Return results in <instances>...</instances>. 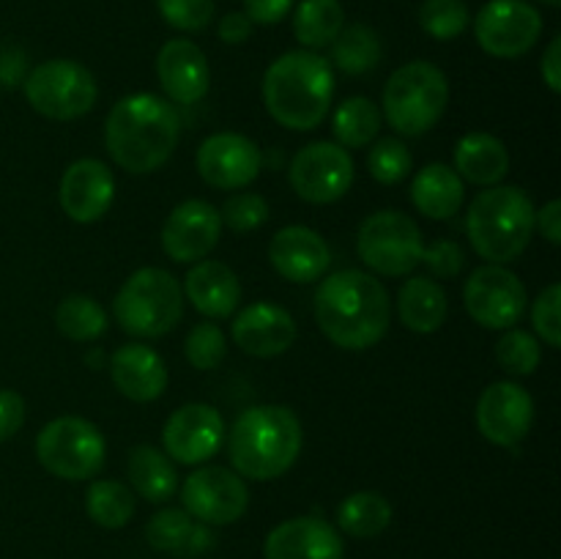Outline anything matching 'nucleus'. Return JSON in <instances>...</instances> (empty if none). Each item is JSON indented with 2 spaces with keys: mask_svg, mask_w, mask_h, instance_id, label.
Listing matches in <instances>:
<instances>
[{
  "mask_svg": "<svg viewBox=\"0 0 561 559\" xmlns=\"http://www.w3.org/2000/svg\"><path fill=\"white\" fill-rule=\"evenodd\" d=\"M387 285L359 269L329 274L316 290V321L345 351L373 349L389 329Z\"/></svg>",
  "mask_w": 561,
  "mask_h": 559,
  "instance_id": "1",
  "label": "nucleus"
},
{
  "mask_svg": "<svg viewBox=\"0 0 561 559\" xmlns=\"http://www.w3.org/2000/svg\"><path fill=\"white\" fill-rule=\"evenodd\" d=\"M181 137V121L168 99L153 93H131L115 102L104 124V142L126 173H153L173 157Z\"/></svg>",
  "mask_w": 561,
  "mask_h": 559,
  "instance_id": "2",
  "label": "nucleus"
},
{
  "mask_svg": "<svg viewBox=\"0 0 561 559\" xmlns=\"http://www.w3.org/2000/svg\"><path fill=\"white\" fill-rule=\"evenodd\" d=\"M332 96V64L310 49L279 55L263 75V104L285 129H316L327 118Z\"/></svg>",
  "mask_w": 561,
  "mask_h": 559,
  "instance_id": "3",
  "label": "nucleus"
},
{
  "mask_svg": "<svg viewBox=\"0 0 561 559\" xmlns=\"http://www.w3.org/2000/svg\"><path fill=\"white\" fill-rule=\"evenodd\" d=\"M233 471L255 482L283 477L301 453V422L288 406H252L241 411L228 438Z\"/></svg>",
  "mask_w": 561,
  "mask_h": 559,
  "instance_id": "4",
  "label": "nucleus"
},
{
  "mask_svg": "<svg viewBox=\"0 0 561 559\" xmlns=\"http://www.w3.org/2000/svg\"><path fill=\"white\" fill-rule=\"evenodd\" d=\"M535 203L518 186H488L471 201L466 233L488 263H513L524 255L535 236Z\"/></svg>",
  "mask_w": 561,
  "mask_h": 559,
  "instance_id": "5",
  "label": "nucleus"
},
{
  "mask_svg": "<svg viewBox=\"0 0 561 559\" xmlns=\"http://www.w3.org/2000/svg\"><path fill=\"white\" fill-rule=\"evenodd\" d=\"M449 102L447 75L436 64L411 60L392 71L383 88V110L398 135L420 137L438 124Z\"/></svg>",
  "mask_w": 561,
  "mask_h": 559,
  "instance_id": "6",
  "label": "nucleus"
},
{
  "mask_svg": "<svg viewBox=\"0 0 561 559\" xmlns=\"http://www.w3.org/2000/svg\"><path fill=\"white\" fill-rule=\"evenodd\" d=\"M115 321L135 338H162L184 316V290L179 280L157 266L137 269L113 301Z\"/></svg>",
  "mask_w": 561,
  "mask_h": 559,
  "instance_id": "7",
  "label": "nucleus"
},
{
  "mask_svg": "<svg viewBox=\"0 0 561 559\" xmlns=\"http://www.w3.org/2000/svg\"><path fill=\"white\" fill-rule=\"evenodd\" d=\"M36 458L49 475L60 480H91L102 471L107 444L102 431L82 417H58L36 436Z\"/></svg>",
  "mask_w": 561,
  "mask_h": 559,
  "instance_id": "8",
  "label": "nucleus"
},
{
  "mask_svg": "<svg viewBox=\"0 0 561 559\" xmlns=\"http://www.w3.org/2000/svg\"><path fill=\"white\" fill-rule=\"evenodd\" d=\"M96 77L82 64L53 58L38 64L25 77V99L38 115L53 121H75L96 104Z\"/></svg>",
  "mask_w": 561,
  "mask_h": 559,
  "instance_id": "9",
  "label": "nucleus"
},
{
  "mask_svg": "<svg viewBox=\"0 0 561 559\" xmlns=\"http://www.w3.org/2000/svg\"><path fill=\"white\" fill-rule=\"evenodd\" d=\"M356 252L373 272L383 277H405L422 263L425 241L409 214L376 212L362 223Z\"/></svg>",
  "mask_w": 561,
  "mask_h": 559,
  "instance_id": "10",
  "label": "nucleus"
},
{
  "mask_svg": "<svg viewBox=\"0 0 561 559\" xmlns=\"http://www.w3.org/2000/svg\"><path fill=\"white\" fill-rule=\"evenodd\" d=\"M477 44L493 58H520L542 36V16L526 0H491L474 20Z\"/></svg>",
  "mask_w": 561,
  "mask_h": 559,
  "instance_id": "11",
  "label": "nucleus"
},
{
  "mask_svg": "<svg viewBox=\"0 0 561 559\" xmlns=\"http://www.w3.org/2000/svg\"><path fill=\"white\" fill-rule=\"evenodd\" d=\"M288 179L301 201L327 206L340 201L354 184V159L337 142H310L294 157Z\"/></svg>",
  "mask_w": 561,
  "mask_h": 559,
  "instance_id": "12",
  "label": "nucleus"
},
{
  "mask_svg": "<svg viewBox=\"0 0 561 559\" xmlns=\"http://www.w3.org/2000/svg\"><path fill=\"white\" fill-rule=\"evenodd\" d=\"M463 305L480 327L513 329L526 310V288L515 272L485 263L466 280Z\"/></svg>",
  "mask_w": 561,
  "mask_h": 559,
  "instance_id": "13",
  "label": "nucleus"
},
{
  "mask_svg": "<svg viewBox=\"0 0 561 559\" xmlns=\"http://www.w3.org/2000/svg\"><path fill=\"white\" fill-rule=\"evenodd\" d=\"M181 502L192 518L208 526H228L247 513L250 491L236 471L225 466H201L184 480Z\"/></svg>",
  "mask_w": 561,
  "mask_h": 559,
  "instance_id": "14",
  "label": "nucleus"
},
{
  "mask_svg": "<svg viewBox=\"0 0 561 559\" xmlns=\"http://www.w3.org/2000/svg\"><path fill=\"white\" fill-rule=\"evenodd\" d=\"M263 153L239 132H217L197 148V173L214 190H244L261 175Z\"/></svg>",
  "mask_w": 561,
  "mask_h": 559,
  "instance_id": "15",
  "label": "nucleus"
},
{
  "mask_svg": "<svg viewBox=\"0 0 561 559\" xmlns=\"http://www.w3.org/2000/svg\"><path fill=\"white\" fill-rule=\"evenodd\" d=\"M225 438V420L214 406L186 403L168 417L162 444L168 458L184 466H201L217 455Z\"/></svg>",
  "mask_w": 561,
  "mask_h": 559,
  "instance_id": "16",
  "label": "nucleus"
},
{
  "mask_svg": "<svg viewBox=\"0 0 561 559\" xmlns=\"http://www.w3.org/2000/svg\"><path fill=\"white\" fill-rule=\"evenodd\" d=\"M535 422V400L520 384L496 381L477 400V427L496 447H515Z\"/></svg>",
  "mask_w": 561,
  "mask_h": 559,
  "instance_id": "17",
  "label": "nucleus"
},
{
  "mask_svg": "<svg viewBox=\"0 0 561 559\" xmlns=\"http://www.w3.org/2000/svg\"><path fill=\"white\" fill-rule=\"evenodd\" d=\"M222 217L206 201H184L162 225V250L175 263H197L219 244Z\"/></svg>",
  "mask_w": 561,
  "mask_h": 559,
  "instance_id": "18",
  "label": "nucleus"
},
{
  "mask_svg": "<svg viewBox=\"0 0 561 559\" xmlns=\"http://www.w3.org/2000/svg\"><path fill=\"white\" fill-rule=\"evenodd\" d=\"M115 197V175L99 159H77L60 179L58 201L71 223H99L110 212Z\"/></svg>",
  "mask_w": 561,
  "mask_h": 559,
  "instance_id": "19",
  "label": "nucleus"
},
{
  "mask_svg": "<svg viewBox=\"0 0 561 559\" xmlns=\"http://www.w3.org/2000/svg\"><path fill=\"white\" fill-rule=\"evenodd\" d=\"M157 75L162 91L175 104L203 102L211 85L206 55L190 38H170L162 44L157 55Z\"/></svg>",
  "mask_w": 561,
  "mask_h": 559,
  "instance_id": "20",
  "label": "nucleus"
},
{
  "mask_svg": "<svg viewBox=\"0 0 561 559\" xmlns=\"http://www.w3.org/2000/svg\"><path fill=\"white\" fill-rule=\"evenodd\" d=\"M266 559H343L340 532L316 515H299L274 526L263 546Z\"/></svg>",
  "mask_w": 561,
  "mask_h": 559,
  "instance_id": "21",
  "label": "nucleus"
},
{
  "mask_svg": "<svg viewBox=\"0 0 561 559\" xmlns=\"http://www.w3.org/2000/svg\"><path fill=\"white\" fill-rule=\"evenodd\" d=\"M268 261L274 272L288 283H316L327 274L332 263V252L318 230L305 225H288L277 230V236L268 244Z\"/></svg>",
  "mask_w": 561,
  "mask_h": 559,
  "instance_id": "22",
  "label": "nucleus"
},
{
  "mask_svg": "<svg viewBox=\"0 0 561 559\" xmlns=\"http://www.w3.org/2000/svg\"><path fill=\"white\" fill-rule=\"evenodd\" d=\"M233 343L257 360L285 354L296 343L294 316L272 301H255L236 316Z\"/></svg>",
  "mask_w": 561,
  "mask_h": 559,
  "instance_id": "23",
  "label": "nucleus"
},
{
  "mask_svg": "<svg viewBox=\"0 0 561 559\" xmlns=\"http://www.w3.org/2000/svg\"><path fill=\"white\" fill-rule=\"evenodd\" d=\"M115 389L135 403H151L168 387V365L151 345L126 343L110 360Z\"/></svg>",
  "mask_w": 561,
  "mask_h": 559,
  "instance_id": "24",
  "label": "nucleus"
},
{
  "mask_svg": "<svg viewBox=\"0 0 561 559\" xmlns=\"http://www.w3.org/2000/svg\"><path fill=\"white\" fill-rule=\"evenodd\" d=\"M184 294L206 318H230L241 301V285L222 261H197L184 277Z\"/></svg>",
  "mask_w": 561,
  "mask_h": 559,
  "instance_id": "25",
  "label": "nucleus"
},
{
  "mask_svg": "<svg viewBox=\"0 0 561 559\" xmlns=\"http://www.w3.org/2000/svg\"><path fill=\"white\" fill-rule=\"evenodd\" d=\"M510 153L499 137L488 132L463 135L455 146V173L477 186H496L507 175Z\"/></svg>",
  "mask_w": 561,
  "mask_h": 559,
  "instance_id": "26",
  "label": "nucleus"
},
{
  "mask_svg": "<svg viewBox=\"0 0 561 559\" xmlns=\"http://www.w3.org/2000/svg\"><path fill=\"white\" fill-rule=\"evenodd\" d=\"M463 179L449 164H425L411 181V201L427 219H453L463 206Z\"/></svg>",
  "mask_w": 561,
  "mask_h": 559,
  "instance_id": "27",
  "label": "nucleus"
},
{
  "mask_svg": "<svg viewBox=\"0 0 561 559\" xmlns=\"http://www.w3.org/2000/svg\"><path fill=\"white\" fill-rule=\"evenodd\" d=\"M447 290L442 288V283L431 277H411L405 280L403 288L398 296V312L400 321L405 323V329L416 334H431L436 329H442V323L447 321Z\"/></svg>",
  "mask_w": 561,
  "mask_h": 559,
  "instance_id": "28",
  "label": "nucleus"
},
{
  "mask_svg": "<svg viewBox=\"0 0 561 559\" xmlns=\"http://www.w3.org/2000/svg\"><path fill=\"white\" fill-rule=\"evenodd\" d=\"M129 482L146 502H168L179 488V475H175L173 460L168 453L151 447V444H140L131 449L129 455Z\"/></svg>",
  "mask_w": 561,
  "mask_h": 559,
  "instance_id": "29",
  "label": "nucleus"
},
{
  "mask_svg": "<svg viewBox=\"0 0 561 559\" xmlns=\"http://www.w3.org/2000/svg\"><path fill=\"white\" fill-rule=\"evenodd\" d=\"M146 540L151 543L157 551L164 554H190V551H203L208 548L211 537L203 526H197L192 521V515L186 510H159L146 526Z\"/></svg>",
  "mask_w": 561,
  "mask_h": 559,
  "instance_id": "30",
  "label": "nucleus"
},
{
  "mask_svg": "<svg viewBox=\"0 0 561 559\" xmlns=\"http://www.w3.org/2000/svg\"><path fill=\"white\" fill-rule=\"evenodd\" d=\"M343 27L345 11L340 0H301L294 11L296 38L310 49L332 44Z\"/></svg>",
  "mask_w": 561,
  "mask_h": 559,
  "instance_id": "31",
  "label": "nucleus"
},
{
  "mask_svg": "<svg viewBox=\"0 0 561 559\" xmlns=\"http://www.w3.org/2000/svg\"><path fill=\"white\" fill-rule=\"evenodd\" d=\"M337 524L354 537H378L392 524V504L378 491H356L337 507Z\"/></svg>",
  "mask_w": 561,
  "mask_h": 559,
  "instance_id": "32",
  "label": "nucleus"
},
{
  "mask_svg": "<svg viewBox=\"0 0 561 559\" xmlns=\"http://www.w3.org/2000/svg\"><path fill=\"white\" fill-rule=\"evenodd\" d=\"M383 115L378 104L367 96H351L337 107L332 121V132L337 137V146L343 148H365L376 140L381 132Z\"/></svg>",
  "mask_w": 561,
  "mask_h": 559,
  "instance_id": "33",
  "label": "nucleus"
},
{
  "mask_svg": "<svg viewBox=\"0 0 561 559\" xmlns=\"http://www.w3.org/2000/svg\"><path fill=\"white\" fill-rule=\"evenodd\" d=\"M332 60L345 75H365L381 60V38L367 25H348L332 42Z\"/></svg>",
  "mask_w": 561,
  "mask_h": 559,
  "instance_id": "34",
  "label": "nucleus"
},
{
  "mask_svg": "<svg viewBox=\"0 0 561 559\" xmlns=\"http://www.w3.org/2000/svg\"><path fill=\"white\" fill-rule=\"evenodd\" d=\"M55 327L75 343H93L107 332V312L91 296H66L55 310Z\"/></svg>",
  "mask_w": 561,
  "mask_h": 559,
  "instance_id": "35",
  "label": "nucleus"
},
{
  "mask_svg": "<svg viewBox=\"0 0 561 559\" xmlns=\"http://www.w3.org/2000/svg\"><path fill=\"white\" fill-rule=\"evenodd\" d=\"M85 510L102 529H121L135 515V493L118 480H96L85 493Z\"/></svg>",
  "mask_w": 561,
  "mask_h": 559,
  "instance_id": "36",
  "label": "nucleus"
},
{
  "mask_svg": "<svg viewBox=\"0 0 561 559\" xmlns=\"http://www.w3.org/2000/svg\"><path fill=\"white\" fill-rule=\"evenodd\" d=\"M471 22V11L463 0H425L420 9V25L427 36L438 42H453L466 33Z\"/></svg>",
  "mask_w": 561,
  "mask_h": 559,
  "instance_id": "37",
  "label": "nucleus"
},
{
  "mask_svg": "<svg viewBox=\"0 0 561 559\" xmlns=\"http://www.w3.org/2000/svg\"><path fill=\"white\" fill-rule=\"evenodd\" d=\"M496 360L513 376H531L542 362L540 340L524 329H507L496 343Z\"/></svg>",
  "mask_w": 561,
  "mask_h": 559,
  "instance_id": "38",
  "label": "nucleus"
},
{
  "mask_svg": "<svg viewBox=\"0 0 561 559\" xmlns=\"http://www.w3.org/2000/svg\"><path fill=\"white\" fill-rule=\"evenodd\" d=\"M186 360L197 370H217L228 354V340L225 332L211 321H201L190 329L186 334Z\"/></svg>",
  "mask_w": 561,
  "mask_h": 559,
  "instance_id": "39",
  "label": "nucleus"
},
{
  "mask_svg": "<svg viewBox=\"0 0 561 559\" xmlns=\"http://www.w3.org/2000/svg\"><path fill=\"white\" fill-rule=\"evenodd\" d=\"M367 168L378 184H400L411 173V151L398 137H383L370 148Z\"/></svg>",
  "mask_w": 561,
  "mask_h": 559,
  "instance_id": "40",
  "label": "nucleus"
},
{
  "mask_svg": "<svg viewBox=\"0 0 561 559\" xmlns=\"http://www.w3.org/2000/svg\"><path fill=\"white\" fill-rule=\"evenodd\" d=\"M157 9L170 27L201 33L214 20V0H157Z\"/></svg>",
  "mask_w": 561,
  "mask_h": 559,
  "instance_id": "41",
  "label": "nucleus"
},
{
  "mask_svg": "<svg viewBox=\"0 0 561 559\" xmlns=\"http://www.w3.org/2000/svg\"><path fill=\"white\" fill-rule=\"evenodd\" d=\"M219 217H222V225H228L236 233H250L268 219V203L255 192H239L225 201Z\"/></svg>",
  "mask_w": 561,
  "mask_h": 559,
  "instance_id": "42",
  "label": "nucleus"
},
{
  "mask_svg": "<svg viewBox=\"0 0 561 559\" xmlns=\"http://www.w3.org/2000/svg\"><path fill=\"white\" fill-rule=\"evenodd\" d=\"M559 301H561V285L551 283L540 296H537L535 307H531V323L540 340L551 349H561V316H559Z\"/></svg>",
  "mask_w": 561,
  "mask_h": 559,
  "instance_id": "43",
  "label": "nucleus"
},
{
  "mask_svg": "<svg viewBox=\"0 0 561 559\" xmlns=\"http://www.w3.org/2000/svg\"><path fill=\"white\" fill-rule=\"evenodd\" d=\"M422 263L431 269L433 277L444 280V277H455V274H460V269H463L466 263V255L463 250H460L458 241L442 239L422 252Z\"/></svg>",
  "mask_w": 561,
  "mask_h": 559,
  "instance_id": "44",
  "label": "nucleus"
},
{
  "mask_svg": "<svg viewBox=\"0 0 561 559\" xmlns=\"http://www.w3.org/2000/svg\"><path fill=\"white\" fill-rule=\"evenodd\" d=\"M25 422V400L14 389H0V444L14 438Z\"/></svg>",
  "mask_w": 561,
  "mask_h": 559,
  "instance_id": "45",
  "label": "nucleus"
},
{
  "mask_svg": "<svg viewBox=\"0 0 561 559\" xmlns=\"http://www.w3.org/2000/svg\"><path fill=\"white\" fill-rule=\"evenodd\" d=\"M296 0H244V14L252 25H277L294 11Z\"/></svg>",
  "mask_w": 561,
  "mask_h": 559,
  "instance_id": "46",
  "label": "nucleus"
},
{
  "mask_svg": "<svg viewBox=\"0 0 561 559\" xmlns=\"http://www.w3.org/2000/svg\"><path fill=\"white\" fill-rule=\"evenodd\" d=\"M217 33L225 44H244L252 36V20L244 11H230L219 20Z\"/></svg>",
  "mask_w": 561,
  "mask_h": 559,
  "instance_id": "47",
  "label": "nucleus"
},
{
  "mask_svg": "<svg viewBox=\"0 0 561 559\" xmlns=\"http://www.w3.org/2000/svg\"><path fill=\"white\" fill-rule=\"evenodd\" d=\"M540 71L546 85L551 88L553 93H561V36H557L551 44H548L546 55H542Z\"/></svg>",
  "mask_w": 561,
  "mask_h": 559,
  "instance_id": "48",
  "label": "nucleus"
},
{
  "mask_svg": "<svg viewBox=\"0 0 561 559\" xmlns=\"http://www.w3.org/2000/svg\"><path fill=\"white\" fill-rule=\"evenodd\" d=\"M535 225H540V233L546 236L551 244H561V203L551 201L535 214Z\"/></svg>",
  "mask_w": 561,
  "mask_h": 559,
  "instance_id": "49",
  "label": "nucleus"
},
{
  "mask_svg": "<svg viewBox=\"0 0 561 559\" xmlns=\"http://www.w3.org/2000/svg\"><path fill=\"white\" fill-rule=\"evenodd\" d=\"M9 55H14V53H3V60H0L5 69H11ZM22 69H25V60H22V55H16L14 71H0V82H3V85H16V82H20V77H22Z\"/></svg>",
  "mask_w": 561,
  "mask_h": 559,
  "instance_id": "50",
  "label": "nucleus"
},
{
  "mask_svg": "<svg viewBox=\"0 0 561 559\" xmlns=\"http://www.w3.org/2000/svg\"><path fill=\"white\" fill-rule=\"evenodd\" d=\"M537 3H542V5H551V9H559V5H561V0H537Z\"/></svg>",
  "mask_w": 561,
  "mask_h": 559,
  "instance_id": "51",
  "label": "nucleus"
}]
</instances>
